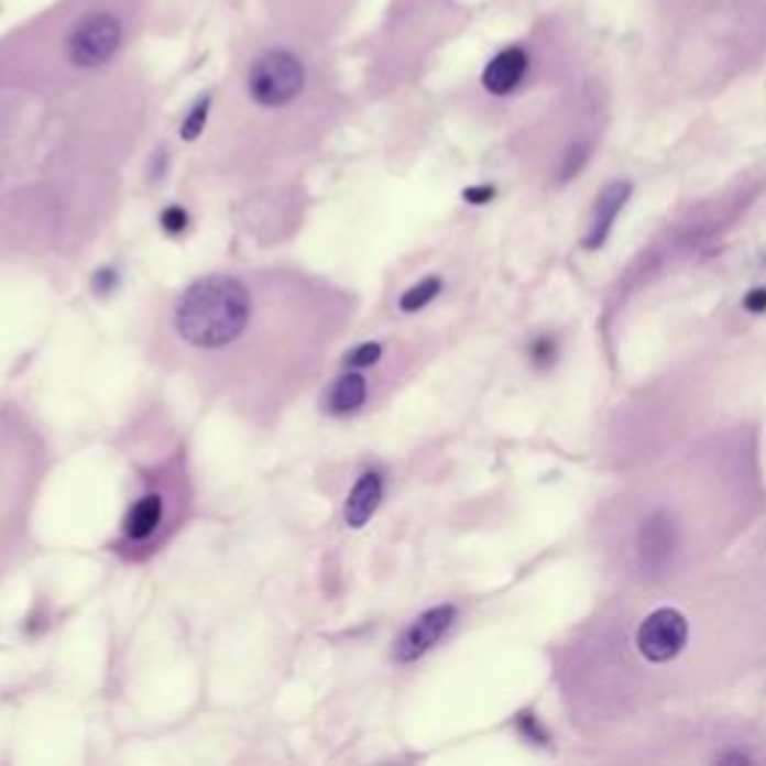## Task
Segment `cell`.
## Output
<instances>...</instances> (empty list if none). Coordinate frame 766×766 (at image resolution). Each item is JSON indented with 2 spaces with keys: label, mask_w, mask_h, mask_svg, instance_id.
<instances>
[{
  "label": "cell",
  "mask_w": 766,
  "mask_h": 766,
  "mask_svg": "<svg viewBox=\"0 0 766 766\" xmlns=\"http://www.w3.org/2000/svg\"><path fill=\"white\" fill-rule=\"evenodd\" d=\"M386 344L383 341H362L357 348L348 351V357L341 360V369H353V372H372L383 362Z\"/></svg>",
  "instance_id": "12"
},
{
  "label": "cell",
  "mask_w": 766,
  "mask_h": 766,
  "mask_svg": "<svg viewBox=\"0 0 766 766\" xmlns=\"http://www.w3.org/2000/svg\"><path fill=\"white\" fill-rule=\"evenodd\" d=\"M189 503L192 489L183 458H171L153 470L144 491L129 503L114 551L127 560H147L180 530Z\"/></svg>",
  "instance_id": "2"
},
{
  "label": "cell",
  "mask_w": 766,
  "mask_h": 766,
  "mask_svg": "<svg viewBox=\"0 0 766 766\" xmlns=\"http://www.w3.org/2000/svg\"><path fill=\"white\" fill-rule=\"evenodd\" d=\"M369 402H372V377H369V372L344 369V372L327 386V393L320 395V411L327 416L341 419V416L360 414Z\"/></svg>",
  "instance_id": "8"
},
{
  "label": "cell",
  "mask_w": 766,
  "mask_h": 766,
  "mask_svg": "<svg viewBox=\"0 0 766 766\" xmlns=\"http://www.w3.org/2000/svg\"><path fill=\"white\" fill-rule=\"evenodd\" d=\"M309 64L294 48L273 45L258 52L243 73V102L261 118H285L297 111L299 99L309 94Z\"/></svg>",
  "instance_id": "3"
},
{
  "label": "cell",
  "mask_w": 766,
  "mask_h": 766,
  "mask_svg": "<svg viewBox=\"0 0 766 766\" xmlns=\"http://www.w3.org/2000/svg\"><path fill=\"white\" fill-rule=\"evenodd\" d=\"M207 111H210V99H204L198 106L192 108V114L186 118V123L180 127L183 141H195L204 135V127H207Z\"/></svg>",
  "instance_id": "14"
},
{
  "label": "cell",
  "mask_w": 766,
  "mask_h": 766,
  "mask_svg": "<svg viewBox=\"0 0 766 766\" xmlns=\"http://www.w3.org/2000/svg\"><path fill=\"white\" fill-rule=\"evenodd\" d=\"M743 306H745V311H752V315H760V311H766V287H755L752 294H745Z\"/></svg>",
  "instance_id": "16"
},
{
  "label": "cell",
  "mask_w": 766,
  "mask_h": 766,
  "mask_svg": "<svg viewBox=\"0 0 766 766\" xmlns=\"http://www.w3.org/2000/svg\"><path fill=\"white\" fill-rule=\"evenodd\" d=\"M551 353H554L551 339H539V341H536V344H533V360L539 362V365L551 360Z\"/></svg>",
  "instance_id": "17"
},
{
  "label": "cell",
  "mask_w": 766,
  "mask_h": 766,
  "mask_svg": "<svg viewBox=\"0 0 766 766\" xmlns=\"http://www.w3.org/2000/svg\"><path fill=\"white\" fill-rule=\"evenodd\" d=\"M464 198H468L470 204L491 201V198H494V189H491V186H477V189H468V192H464Z\"/></svg>",
  "instance_id": "18"
},
{
  "label": "cell",
  "mask_w": 766,
  "mask_h": 766,
  "mask_svg": "<svg viewBox=\"0 0 766 766\" xmlns=\"http://www.w3.org/2000/svg\"><path fill=\"white\" fill-rule=\"evenodd\" d=\"M381 503L383 477L377 470H365V473L357 479V485H353L351 494H348V501H344V524H348L351 530H360V527H365V524L372 522L374 512L381 510Z\"/></svg>",
  "instance_id": "9"
},
{
  "label": "cell",
  "mask_w": 766,
  "mask_h": 766,
  "mask_svg": "<svg viewBox=\"0 0 766 766\" xmlns=\"http://www.w3.org/2000/svg\"><path fill=\"white\" fill-rule=\"evenodd\" d=\"M626 198H628L626 183H611V186L599 195L597 222H593V231H590V237H587V245H590V249H597V245L605 243L608 231H611V225H614L617 214L623 210Z\"/></svg>",
  "instance_id": "10"
},
{
  "label": "cell",
  "mask_w": 766,
  "mask_h": 766,
  "mask_svg": "<svg viewBox=\"0 0 766 766\" xmlns=\"http://www.w3.org/2000/svg\"><path fill=\"white\" fill-rule=\"evenodd\" d=\"M160 225L168 237H180L186 231V225H189V214L183 207H165L160 216Z\"/></svg>",
  "instance_id": "15"
},
{
  "label": "cell",
  "mask_w": 766,
  "mask_h": 766,
  "mask_svg": "<svg viewBox=\"0 0 766 766\" xmlns=\"http://www.w3.org/2000/svg\"><path fill=\"white\" fill-rule=\"evenodd\" d=\"M357 297L294 266L207 273L162 315L160 353L219 405L278 426L351 330Z\"/></svg>",
  "instance_id": "1"
},
{
  "label": "cell",
  "mask_w": 766,
  "mask_h": 766,
  "mask_svg": "<svg viewBox=\"0 0 766 766\" xmlns=\"http://www.w3.org/2000/svg\"><path fill=\"white\" fill-rule=\"evenodd\" d=\"M127 43V19L120 10L94 7V10L75 15L73 24L64 31V57L66 64L78 73H102Z\"/></svg>",
  "instance_id": "4"
},
{
  "label": "cell",
  "mask_w": 766,
  "mask_h": 766,
  "mask_svg": "<svg viewBox=\"0 0 766 766\" xmlns=\"http://www.w3.org/2000/svg\"><path fill=\"white\" fill-rule=\"evenodd\" d=\"M533 69V48L530 45H510L501 54H494L482 73V87L491 96H510L527 81Z\"/></svg>",
  "instance_id": "7"
},
{
  "label": "cell",
  "mask_w": 766,
  "mask_h": 766,
  "mask_svg": "<svg viewBox=\"0 0 766 766\" xmlns=\"http://www.w3.org/2000/svg\"><path fill=\"white\" fill-rule=\"evenodd\" d=\"M686 641H689V623L674 608L653 611L638 628L641 656L647 661H656V665L677 659L680 649L686 647Z\"/></svg>",
  "instance_id": "5"
},
{
  "label": "cell",
  "mask_w": 766,
  "mask_h": 766,
  "mask_svg": "<svg viewBox=\"0 0 766 766\" xmlns=\"http://www.w3.org/2000/svg\"><path fill=\"white\" fill-rule=\"evenodd\" d=\"M641 548H644L647 563L659 566L668 560L670 530H668V522H665L661 515H656V518H649L647 522V530H644V536H641Z\"/></svg>",
  "instance_id": "11"
},
{
  "label": "cell",
  "mask_w": 766,
  "mask_h": 766,
  "mask_svg": "<svg viewBox=\"0 0 766 766\" xmlns=\"http://www.w3.org/2000/svg\"><path fill=\"white\" fill-rule=\"evenodd\" d=\"M440 287H444V282L437 276L431 278H423V282H416L414 287H407L405 294H402V299H398V309L405 311V315H414V311H423L431 303V299L440 294Z\"/></svg>",
  "instance_id": "13"
},
{
  "label": "cell",
  "mask_w": 766,
  "mask_h": 766,
  "mask_svg": "<svg viewBox=\"0 0 766 766\" xmlns=\"http://www.w3.org/2000/svg\"><path fill=\"white\" fill-rule=\"evenodd\" d=\"M456 617L458 611L452 605H437L423 611V614H419L414 623H407L405 632L398 635L393 659L398 661V665H411V661L423 659L426 653H431V649L444 641V635H447L449 628L456 626Z\"/></svg>",
  "instance_id": "6"
}]
</instances>
